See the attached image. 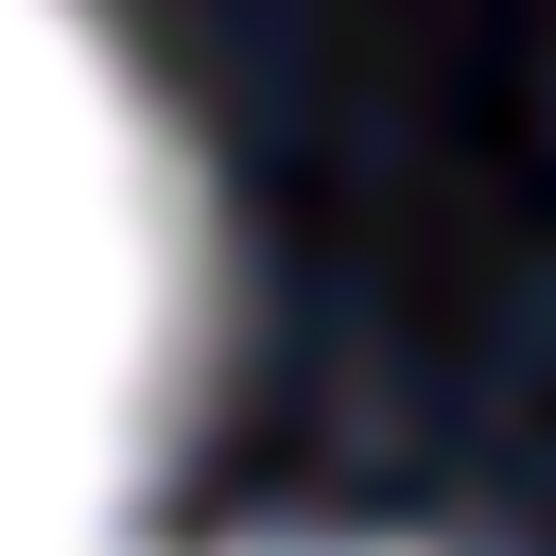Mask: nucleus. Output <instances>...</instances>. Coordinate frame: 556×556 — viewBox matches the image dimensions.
<instances>
[{"label":"nucleus","instance_id":"f03ea898","mask_svg":"<svg viewBox=\"0 0 556 556\" xmlns=\"http://www.w3.org/2000/svg\"><path fill=\"white\" fill-rule=\"evenodd\" d=\"M139 556H434V539H313L295 521V539H139Z\"/></svg>","mask_w":556,"mask_h":556},{"label":"nucleus","instance_id":"f257e3e1","mask_svg":"<svg viewBox=\"0 0 556 556\" xmlns=\"http://www.w3.org/2000/svg\"><path fill=\"white\" fill-rule=\"evenodd\" d=\"M208 156L104 0H0V556H139L208 417Z\"/></svg>","mask_w":556,"mask_h":556}]
</instances>
